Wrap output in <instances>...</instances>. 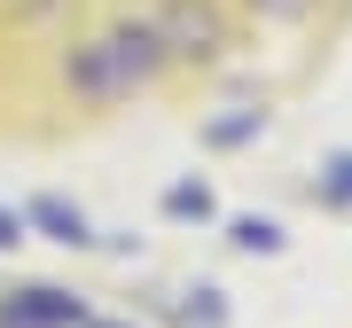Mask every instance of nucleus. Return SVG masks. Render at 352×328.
I'll use <instances>...</instances> for the list:
<instances>
[{"instance_id":"nucleus-3","label":"nucleus","mask_w":352,"mask_h":328,"mask_svg":"<svg viewBox=\"0 0 352 328\" xmlns=\"http://www.w3.org/2000/svg\"><path fill=\"white\" fill-rule=\"evenodd\" d=\"M243 8H251L258 24H282V32H298V24H314V16H321V0H243Z\"/></svg>"},{"instance_id":"nucleus-5","label":"nucleus","mask_w":352,"mask_h":328,"mask_svg":"<svg viewBox=\"0 0 352 328\" xmlns=\"http://www.w3.org/2000/svg\"><path fill=\"white\" fill-rule=\"evenodd\" d=\"M235 242H243V250H274V227H266V219H243Z\"/></svg>"},{"instance_id":"nucleus-2","label":"nucleus","mask_w":352,"mask_h":328,"mask_svg":"<svg viewBox=\"0 0 352 328\" xmlns=\"http://www.w3.org/2000/svg\"><path fill=\"white\" fill-rule=\"evenodd\" d=\"M157 39L164 55H173L180 71H212L227 63V47H235V16L219 8V0H157Z\"/></svg>"},{"instance_id":"nucleus-8","label":"nucleus","mask_w":352,"mask_h":328,"mask_svg":"<svg viewBox=\"0 0 352 328\" xmlns=\"http://www.w3.org/2000/svg\"><path fill=\"white\" fill-rule=\"evenodd\" d=\"M337 196H352V156H344V164H337Z\"/></svg>"},{"instance_id":"nucleus-1","label":"nucleus","mask_w":352,"mask_h":328,"mask_svg":"<svg viewBox=\"0 0 352 328\" xmlns=\"http://www.w3.org/2000/svg\"><path fill=\"white\" fill-rule=\"evenodd\" d=\"M164 71H173V55H164V39H157L149 16H110V32L55 47V94H63L71 110L133 102V94H149Z\"/></svg>"},{"instance_id":"nucleus-4","label":"nucleus","mask_w":352,"mask_h":328,"mask_svg":"<svg viewBox=\"0 0 352 328\" xmlns=\"http://www.w3.org/2000/svg\"><path fill=\"white\" fill-rule=\"evenodd\" d=\"M39 219H47L63 242H87V227H78V211H63V203H39Z\"/></svg>"},{"instance_id":"nucleus-6","label":"nucleus","mask_w":352,"mask_h":328,"mask_svg":"<svg viewBox=\"0 0 352 328\" xmlns=\"http://www.w3.org/2000/svg\"><path fill=\"white\" fill-rule=\"evenodd\" d=\"M173 211H180V219H204V211H212V196H204V188H173Z\"/></svg>"},{"instance_id":"nucleus-7","label":"nucleus","mask_w":352,"mask_h":328,"mask_svg":"<svg viewBox=\"0 0 352 328\" xmlns=\"http://www.w3.org/2000/svg\"><path fill=\"white\" fill-rule=\"evenodd\" d=\"M16 235H24V227H16V211H0V250H8Z\"/></svg>"}]
</instances>
